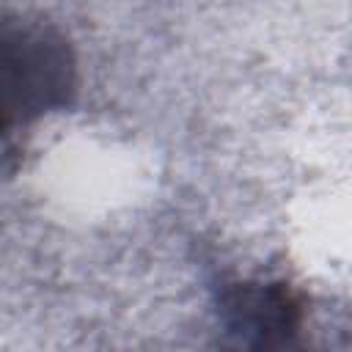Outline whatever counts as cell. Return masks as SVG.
Listing matches in <instances>:
<instances>
[{"instance_id":"6da1fadb","label":"cell","mask_w":352,"mask_h":352,"mask_svg":"<svg viewBox=\"0 0 352 352\" xmlns=\"http://www.w3.org/2000/svg\"><path fill=\"white\" fill-rule=\"evenodd\" d=\"M74 85L72 52L60 36L41 28L3 33V104L8 121L33 118L66 104Z\"/></svg>"},{"instance_id":"7a4b0ae2","label":"cell","mask_w":352,"mask_h":352,"mask_svg":"<svg viewBox=\"0 0 352 352\" xmlns=\"http://www.w3.org/2000/svg\"><path fill=\"white\" fill-rule=\"evenodd\" d=\"M217 314L239 346H286L300 327V305L283 283H234L223 292Z\"/></svg>"}]
</instances>
